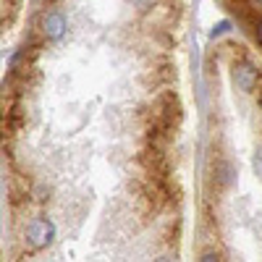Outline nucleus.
Segmentation results:
<instances>
[{"label": "nucleus", "mask_w": 262, "mask_h": 262, "mask_svg": "<svg viewBox=\"0 0 262 262\" xmlns=\"http://www.w3.org/2000/svg\"><path fill=\"white\" fill-rule=\"evenodd\" d=\"M39 29L45 34V39H50V42L60 39L66 34V16L60 11H45L39 18Z\"/></svg>", "instance_id": "obj_3"}, {"label": "nucleus", "mask_w": 262, "mask_h": 262, "mask_svg": "<svg viewBox=\"0 0 262 262\" xmlns=\"http://www.w3.org/2000/svg\"><path fill=\"white\" fill-rule=\"evenodd\" d=\"M249 3H252V8H259L262 11V0H249Z\"/></svg>", "instance_id": "obj_5"}, {"label": "nucleus", "mask_w": 262, "mask_h": 262, "mask_svg": "<svg viewBox=\"0 0 262 262\" xmlns=\"http://www.w3.org/2000/svg\"><path fill=\"white\" fill-rule=\"evenodd\" d=\"M259 113H262V95H259Z\"/></svg>", "instance_id": "obj_6"}, {"label": "nucleus", "mask_w": 262, "mask_h": 262, "mask_svg": "<svg viewBox=\"0 0 262 262\" xmlns=\"http://www.w3.org/2000/svg\"><path fill=\"white\" fill-rule=\"evenodd\" d=\"M55 236V226L48 217H34V221L27 226V244L32 249H45Z\"/></svg>", "instance_id": "obj_1"}, {"label": "nucleus", "mask_w": 262, "mask_h": 262, "mask_svg": "<svg viewBox=\"0 0 262 262\" xmlns=\"http://www.w3.org/2000/svg\"><path fill=\"white\" fill-rule=\"evenodd\" d=\"M254 37H257V45L262 48V18L257 21V27H254Z\"/></svg>", "instance_id": "obj_4"}, {"label": "nucleus", "mask_w": 262, "mask_h": 262, "mask_svg": "<svg viewBox=\"0 0 262 262\" xmlns=\"http://www.w3.org/2000/svg\"><path fill=\"white\" fill-rule=\"evenodd\" d=\"M233 84L242 92H254L259 84V69L249 60H236L233 63Z\"/></svg>", "instance_id": "obj_2"}]
</instances>
